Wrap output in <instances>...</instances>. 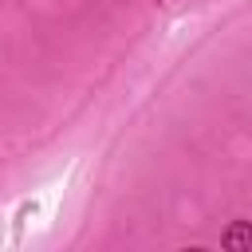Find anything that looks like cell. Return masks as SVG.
I'll return each mask as SVG.
<instances>
[{"label":"cell","mask_w":252,"mask_h":252,"mask_svg":"<svg viewBox=\"0 0 252 252\" xmlns=\"http://www.w3.org/2000/svg\"><path fill=\"white\" fill-rule=\"evenodd\" d=\"M224 244H228L232 252H248V248H252V228H248V220H236V224L228 228Z\"/></svg>","instance_id":"6da1fadb"}]
</instances>
